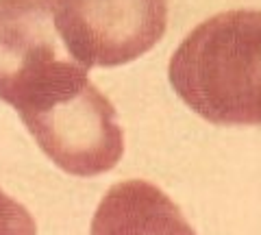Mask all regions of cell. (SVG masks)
I'll use <instances>...</instances> for the list:
<instances>
[{"label": "cell", "mask_w": 261, "mask_h": 235, "mask_svg": "<svg viewBox=\"0 0 261 235\" xmlns=\"http://www.w3.org/2000/svg\"><path fill=\"white\" fill-rule=\"evenodd\" d=\"M74 63L55 29V0H0V100L20 111Z\"/></svg>", "instance_id": "4"}, {"label": "cell", "mask_w": 261, "mask_h": 235, "mask_svg": "<svg viewBox=\"0 0 261 235\" xmlns=\"http://www.w3.org/2000/svg\"><path fill=\"white\" fill-rule=\"evenodd\" d=\"M168 27V0H55V29L83 68L140 59Z\"/></svg>", "instance_id": "3"}, {"label": "cell", "mask_w": 261, "mask_h": 235, "mask_svg": "<svg viewBox=\"0 0 261 235\" xmlns=\"http://www.w3.org/2000/svg\"><path fill=\"white\" fill-rule=\"evenodd\" d=\"M89 235H198L157 185L130 179L111 185L98 202Z\"/></svg>", "instance_id": "5"}, {"label": "cell", "mask_w": 261, "mask_h": 235, "mask_svg": "<svg viewBox=\"0 0 261 235\" xmlns=\"http://www.w3.org/2000/svg\"><path fill=\"white\" fill-rule=\"evenodd\" d=\"M174 94L218 126H261V11L233 9L200 22L168 63Z\"/></svg>", "instance_id": "1"}, {"label": "cell", "mask_w": 261, "mask_h": 235, "mask_svg": "<svg viewBox=\"0 0 261 235\" xmlns=\"http://www.w3.org/2000/svg\"><path fill=\"white\" fill-rule=\"evenodd\" d=\"M18 116L44 155L72 176L105 174L124 155L118 111L89 74Z\"/></svg>", "instance_id": "2"}, {"label": "cell", "mask_w": 261, "mask_h": 235, "mask_svg": "<svg viewBox=\"0 0 261 235\" xmlns=\"http://www.w3.org/2000/svg\"><path fill=\"white\" fill-rule=\"evenodd\" d=\"M0 235H37V224L29 209L0 188Z\"/></svg>", "instance_id": "6"}]
</instances>
